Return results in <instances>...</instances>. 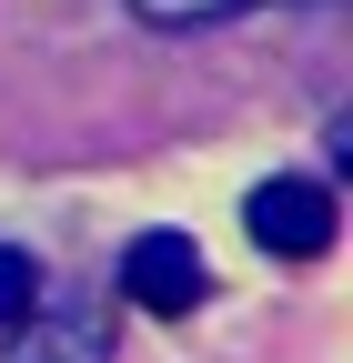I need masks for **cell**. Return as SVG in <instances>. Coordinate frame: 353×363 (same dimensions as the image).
<instances>
[{
    "instance_id": "1",
    "label": "cell",
    "mask_w": 353,
    "mask_h": 363,
    "mask_svg": "<svg viewBox=\"0 0 353 363\" xmlns=\"http://www.w3.org/2000/svg\"><path fill=\"white\" fill-rule=\"evenodd\" d=\"M242 222H252V242H262V252H283V262H313V252H333V192H323L313 172L252 182Z\"/></svg>"
},
{
    "instance_id": "2",
    "label": "cell",
    "mask_w": 353,
    "mask_h": 363,
    "mask_svg": "<svg viewBox=\"0 0 353 363\" xmlns=\"http://www.w3.org/2000/svg\"><path fill=\"white\" fill-rule=\"evenodd\" d=\"M121 293L142 303V313H202V293H212V272H202L192 233H142V242L121 252Z\"/></svg>"
},
{
    "instance_id": "3",
    "label": "cell",
    "mask_w": 353,
    "mask_h": 363,
    "mask_svg": "<svg viewBox=\"0 0 353 363\" xmlns=\"http://www.w3.org/2000/svg\"><path fill=\"white\" fill-rule=\"evenodd\" d=\"M11 363H111V323L91 303H30L11 323Z\"/></svg>"
},
{
    "instance_id": "4",
    "label": "cell",
    "mask_w": 353,
    "mask_h": 363,
    "mask_svg": "<svg viewBox=\"0 0 353 363\" xmlns=\"http://www.w3.org/2000/svg\"><path fill=\"white\" fill-rule=\"evenodd\" d=\"M152 30H202V21H232V11H262V0H131Z\"/></svg>"
},
{
    "instance_id": "5",
    "label": "cell",
    "mask_w": 353,
    "mask_h": 363,
    "mask_svg": "<svg viewBox=\"0 0 353 363\" xmlns=\"http://www.w3.org/2000/svg\"><path fill=\"white\" fill-rule=\"evenodd\" d=\"M30 303H40V262H30V252H11V242H0V333H11V323H21V313H30Z\"/></svg>"
}]
</instances>
